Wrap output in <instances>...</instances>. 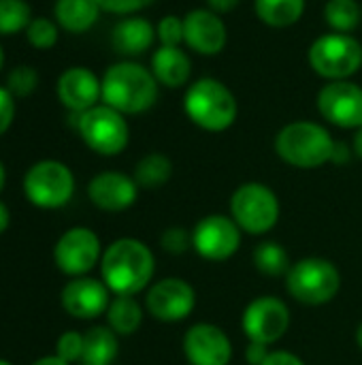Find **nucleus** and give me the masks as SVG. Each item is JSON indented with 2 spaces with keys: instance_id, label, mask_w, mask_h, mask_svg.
<instances>
[{
  "instance_id": "nucleus-18",
  "label": "nucleus",
  "mask_w": 362,
  "mask_h": 365,
  "mask_svg": "<svg viewBox=\"0 0 362 365\" xmlns=\"http://www.w3.org/2000/svg\"><path fill=\"white\" fill-rule=\"evenodd\" d=\"M139 184L134 178L119 173V171H102L92 178L87 184L90 201L102 212H124L137 201Z\"/></svg>"
},
{
  "instance_id": "nucleus-43",
  "label": "nucleus",
  "mask_w": 362,
  "mask_h": 365,
  "mask_svg": "<svg viewBox=\"0 0 362 365\" xmlns=\"http://www.w3.org/2000/svg\"><path fill=\"white\" fill-rule=\"evenodd\" d=\"M356 344H358V349L362 351V321L361 325H358V329H356Z\"/></svg>"
},
{
  "instance_id": "nucleus-26",
  "label": "nucleus",
  "mask_w": 362,
  "mask_h": 365,
  "mask_svg": "<svg viewBox=\"0 0 362 365\" xmlns=\"http://www.w3.org/2000/svg\"><path fill=\"white\" fill-rule=\"evenodd\" d=\"M173 175V163L166 154L160 152H151L145 154L137 167H134V182L141 188H160L164 186Z\"/></svg>"
},
{
  "instance_id": "nucleus-35",
  "label": "nucleus",
  "mask_w": 362,
  "mask_h": 365,
  "mask_svg": "<svg viewBox=\"0 0 362 365\" xmlns=\"http://www.w3.org/2000/svg\"><path fill=\"white\" fill-rule=\"evenodd\" d=\"M100 4L102 11L109 13H117V15H128V13H137L145 6H149L154 0H96Z\"/></svg>"
},
{
  "instance_id": "nucleus-28",
  "label": "nucleus",
  "mask_w": 362,
  "mask_h": 365,
  "mask_svg": "<svg viewBox=\"0 0 362 365\" xmlns=\"http://www.w3.org/2000/svg\"><path fill=\"white\" fill-rule=\"evenodd\" d=\"M254 265L265 276H286L290 272L288 252L277 242H265L252 252Z\"/></svg>"
},
{
  "instance_id": "nucleus-7",
  "label": "nucleus",
  "mask_w": 362,
  "mask_h": 365,
  "mask_svg": "<svg viewBox=\"0 0 362 365\" xmlns=\"http://www.w3.org/2000/svg\"><path fill=\"white\" fill-rule=\"evenodd\" d=\"M230 214L241 231L250 235H265L280 220V199L269 186L247 182L233 192Z\"/></svg>"
},
{
  "instance_id": "nucleus-36",
  "label": "nucleus",
  "mask_w": 362,
  "mask_h": 365,
  "mask_svg": "<svg viewBox=\"0 0 362 365\" xmlns=\"http://www.w3.org/2000/svg\"><path fill=\"white\" fill-rule=\"evenodd\" d=\"M13 118H15L13 94L6 88H0V135L9 130V126L13 124Z\"/></svg>"
},
{
  "instance_id": "nucleus-14",
  "label": "nucleus",
  "mask_w": 362,
  "mask_h": 365,
  "mask_svg": "<svg viewBox=\"0 0 362 365\" xmlns=\"http://www.w3.org/2000/svg\"><path fill=\"white\" fill-rule=\"evenodd\" d=\"M196 293L192 284L181 278H164L149 287L145 297L147 312L162 323H177L192 314Z\"/></svg>"
},
{
  "instance_id": "nucleus-4",
  "label": "nucleus",
  "mask_w": 362,
  "mask_h": 365,
  "mask_svg": "<svg viewBox=\"0 0 362 365\" xmlns=\"http://www.w3.org/2000/svg\"><path fill=\"white\" fill-rule=\"evenodd\" d=\"M335 139L318 122H290L275 137L277 156L297 169H316L333 160Z\"/></svg>"
},
{
  "instance_id": "nucleus-13",
  "label": "nucleus",
  "mask_w": 362,
  "mask_h": 365,
  "mask_svg": "<svg viewBox=\"0 0 362 365\" xmlns=\"http://www.w3.org/2000/svg\"><path fill=\"white\" fill-rule=\"evenodd\" d=\"M320 115L339 128L362 126V88L350 79L329 81L318 92Z\"/></svg>"
},
{
  "instance_id": "nucleus-21",
  "label": "nucleus",
  "mask_w": 362,
  "mask_h": 365,
  "mask_svg": "<svg viewBox=\"0 0 362 365\" xmlns=\"http://www.w3.org/2000/svg\"><path fill=\"white\" fill-rule=\"evenodd\" d=\"M156 28L145 17H126L122 19L111 34V43L122 56H139L154 45Z\"/></svg>"
},
{
  "instance_id": "nucleus-10",
  "label": "nucleus",
  "mask_w": 362,
  "mask_h": 365,
  "mask_svg": "<svg viewBox=\"0 0 362 365\" xmlns=\"http://www.w3.org/2000/svg\"><path fill=\"white\" fill-rule=\"evenodd\" d=\"M241 327L250 342L271 346L286 336L290 327V310L277 297L271 295L256 297L243 310Z\"/></svg>"
},
{
  "instance_id": "nucleus-17",
  "label": "nucleus",
  "mask_w": 362,
  "mask_h": 365,
  "mask_svg": "<svg viewBox=\"0 0 362 365\" xmlns=\"http://www.w3.org/2000/svg\"><path fill=\"white\" fill-rule=\"evenodd\" d=\"M228 41L224 19L211 9H194L183 17V43L201 56H218Z\"/></svg>"
},
{
  "instance_id": "nucleus-39",
  "label": "nucleus",
  "mask_w": 362,
  "mask_h": 365,
  "mask_svg": "<svg viewBox=\"0 0 362 365\" xmlns=\"http://www.w3.org/2000/svg\"><path fill=\"white\" fill-rule=\"evenodd\" d=\"M239 2H241V0H207V6H209L213 13L222 15V13H230V11H235Z\"/></svg>"
},
{
  "instance_id": "nucleus-15",
  "label": "nucleus",
  "mask_w": 362,
  "mask_h": 365,
  "mask_svg": "<svg viewBox=\"0 0 362 365\" xmlns=\"http://www.w3.org/2000/svg\"><path fill=\"white\" fill-rule=\"evenodd\" d=\"M183 353L192 365H228L233 359V344L218 325L196 323L183 336Z\"/></svg>"
},
{
  "instance_id": "nucleus-8",
  "label": "nucleus",
  "mask_w": 362,
  "mask_h": 365,
  "mask_svg": "<svg viewBox=\"0 0 362 365\" xmlns=\"http://www.w3.org/2000/svg\"><path fill=\"white\" fill-rule=\"evenodd\" d=\"M77 130L85 145L100 156H117L126 150L130 128L124 113L109 105H96L77 113Z\"/></svg>"
},
{
  "instance_id": "nucleus-5",
  "label": "nucleus",
  "mask_w": 362,
  "mask_h": 365,
  "mask_svg": "<svg viewBox=\"0 0 362 365\" xmlns=\"http://www.w3.org/2000/svg\"><path fill=\"white\" fill-rule=\"evenodd\" d=\"M341 289V274L333 261L322 257H307L297 261L286 274V291L292 299L305 306H324L337 297Z\"/></svg>"
},
{
  "instance_id": "nucleus-9",
  "label": "nucleus",
  "mask_w": 362,
  "mask_h": 365,
  "mask_svg": "<svg viewBox=\"0 0 362 365\" xmlns=\"http://www.w3.org/2000/svg\"><path fill=\"white\" fill-rule=\"evenodd\" d=\"M75 192V175L60 160H41L23 175L26 199L41 210L64 207Z\"/></svg>"
},
{
  "instance_id": "nucleus-11",
  "label": "nucleus",
  "mask_w": 362,
  "mask_h": 365,
  "mask_svg": "<svg viewBox=\"0 0 362 365\" xmlns=\"http://www.w3.org/2000/svg\"><path fill=\"white\" fill-rule=\"evenodd\" d=\"M241 246V229L239 225L222 214H211L198 220L192 229V248L205 261H226Z\"/></svg>"
},
{
  "instance_id": "nucleus-3",
  "label": "nucleus",
  "mask_w": 362,
  "mask_h": 365,
  "mask_svg": "<svg viewBox=\"0 0 362 365\" xmlns=\"http://www.w3.org/2000/svg\"><path fill=\"white\" fill-rule=\"evenodd\" d=\"M183 111L198 128L222 133L235 124L239 105L226 83L213 77H203L186 90Z\"/></svg>"
},
{
  "instance_id": "nucleus-12",
  "label": "nucleus",
  "mask_w": 362,
  "mask_h": 365,
  "mask_svg": "<svg viewBox=\"0 0 362 365\" xmlns=\"http://www.w3.org/2000/svg\"><path fill=\"white\" fill-rule=\"evenodd\" d=\"M102 259L100 240L87 227H73L68 229L53 248V261L60 272L66 276L79 278L85 276L94 265Z\"/></svg>"
},
{
  "instance_id": "nucleus-20",
  "label": "nucleus",
  "mask_w": 362,
  "mask_h": 365,
  "mask_svg": "<svg viewBox=\"0 0 362 365\" xmlns=\"http://www.w3.org/2000/svg\"><path fill=\"white\" fill-rule=\"evenodd\" d=\"M151 73L166 88H183L192 75V60L181 47L160 45L151 56Z\"/></svg>"
},
{
  "instance_id": "nucleus-32",
  "label": "nucleus",
  "mask_w": 362,
  "mask_h": 365,
  "mask_svg": "<svg viewBox=\"0 0 362 365\" xmlns=\"http://www.w3.org/2000/svg\"><path fill=\"white\" fill-rule=\"evenodd\" d=\"M156 36L160 45L166 47H181L183 43V19L177 15H166L156 26Z\"/></svg>"
},
{
  "instance_id": "nucleus-16",
  "label": "nucleus",
  "mask_w": 362,
  "mask_h": 365,
  "mask_svg": "<svg viewBox=\"0 0 362 365\" xmlns=\"http://www.w3.org/2000/svg\"><path fill=\"white\" fill-rule=\"evenodd\" d=\"M109 289L102 280L96 278H87V276H79L73 278L60 295L62 308L79 321H92L100 314L107 312L111 297H109Z\"/></svg>"
},
{
  "instance_id": "nucleus-22",
  "label": "nucleus",
  "mask_w": 362,
  "mask_h": 365,
  "mask_svg": "<svg viewBox=\"0 0 362 365\" xmlns=\"http://www.w3.org/2000/svg\"><path fill=\"white\" fill-rule=\"evenodd\" d=\"M100 11L96 0H58L53 6L58 24L73 34L87 32L98 21Z\"/></svg>"
},
{
  "instance_id": "nucleus-40",
  "label": "nucleus",
  "mask_w": 362,
  "mask_h": 365,
  "mask_svg": "<svg viewBox=\"0 0 362 365\" xmlns=\"http://www.w3.org/2000/svg\"><path fill=\"white\" fill-rule=\"evenodd\" d=\"M9 222H11V214H9V207L0 201V235L9 229Z\"/></svg>"
},
{
  "instance_id": "nucleus-2",
  "label": "nucleus",
  "mask_w": 362,
  "mask_h": 365,
  "mask_svg": "<svg viewBox=\"0 0 362 365\" xmlns=\"http://www.w3.org/2000/svg\"><path fill=\"white\" fill-rule=\"evenodd\" d=\"M102 101L119 113H143L158 101V79L137 62H117L100 79Z\"/></svg>"
},
{
  "instance_id": "nucleus-31",
  "label": "nucleus",
  "mask_w": 362,
  "mask_h": 365,
  "mask_svg": "<svg viewBox=\"0 0 362 365\" xmlns=\"http://www.w3.org/2000/svg\"><path fill=\"white\" fill-rule=\"evenodd\" d=\"M36 83H38V75L32 66H26V64H19L15 66L9 77H6V90L13 94V96H28L36 90Z\"/></svg>"
},
{
  "instance_id": "nucleus-33",
  "label": "nucleus",
  "mask_w": 362,
  "mask_h": 365,
  "mask_svg": "<svg viewBox=\"0 0 362 365\" xmlns=\"http://www.w3.org/2000/svg\"><path fill=\"white\" fill-rule=\"evenodd\" d=\"M55 355L64 359L66 364L81 361L83 357V334L79 331H66L55 342Z\"/></svg>"
},
{
  "instance_id": "nucleus-34",
  "label": "nucleus",
  "mask_w": 362,
  "mask_h": 365,
  "mask_svg": "<svg viewBox=\"0 0 362 365\" xmlns=\"http://www.w3.org/2000/svg\"><path fill=\"white\" fill-rule=\"evenodd\" d=\"M160 244L169 255H183L192 248V233H188V229L183 227H169L162 233Z\"/></svg>"
},
{
  "instance_id": "nucleus-19",
  "label": "nucleus",
  "mask_w": 362,
  "mask_h": 365,
  "mask_svg": "<svg viewBox=\"0 0 362 365\" xmlns=\"http://www.w3.org/2000/svg\"><path fill=\"white\" fill-rule=\"evenodd\" d=\"M58 98L68 111L83 113L102 98L100 79L85 66H73L58 79Z\"/></svg>"
},
{
  "instance_id": "nucleus-41",
  "label": "nucleus",
  "mask_w": 362,
  "mask_h": 365,
  "mask_svg": "<svg viewBox=\"0 0 362 365\" xmlns=\"http://www.w3.org/2000/svg\"><path fill=\"white\" fill-rule=\"evenodd\" d=\"M32 365H70L66 364L64 359H60L58 355H49V357H41V359H36Z\"/></svg>"
},
{
  "instance_id": "nucleus-44",
  "label": "nucleus",
  "mask_w": 362,
  "mask_h": 365,
  "mask_svg": "<svg viewBox=\"0 0 362 365\" xmlns=\"http://www.w3.org/2000/svg\"><path fill=\"white\" fill-rule=\"evenodd\" d=\"M4 180H6V171H4V165L0 163V190H2V186H4Z\"/></svg>"
},
{
  "instance_id": "nucleus-42",
  "label": "nucleus",
  "mask_w": 362,
  "mask_h": 365,
  "mask_svg": "<svg viewBox=\"0 0 362 365\" xmlns=\"http://www.w3.org/2000/svg\"><path fill=\"white\" fill-rule=\"evenodd\" d=\"M352 148H354V154H356V156H358V158L362 160V126L361 128H356V135H354V145H352Z\"/></svg>"
},
{
  "instance_id": "nucleus-27",
  "label": "nucleus",
  "mask_w": 362,
  "mask_h": 365,
  "mask_svg": "<svg viewBox=\"0 0 362 365\" xmlns=\"http://www.w3.org/2000/svg\"><path fill=\"white\" fill-rule=\"evenodd\" d=\"M362 19V6L356 0H329L324 4V21L333 32L350 34L358 28Z\"/></svg>"
},
{
  "instance_id": "nucleus-30",
  "label": "nucleus",
  "mask_w": 362,
  "mask_h": 365,
  "mask_svg": "<svg viewBox=\"0 0 362 365\" xmlns=\"http://www.w3.org/2000/svg\"><path fill=\"white\" fill-rule=\"evenodd\" d=\"M26 36L36 49H51L58 43V26L47 17H36L28 24Z\"/></svg>"
},
{
  "instance_id": "nucleus-38",
  "label": "nucleus",
  "mask_w": 362,
  "mask_h": 365,
  "mask_svg": "<svg viewBox=\"0 0 362 365\" xmlns=\"http://www.w3.org/2000/svg\"><path fill=\"white\" fill-rule=\"evenodd\" d=\"M269 346L265 344H258V342H250L247 351H245V359L250 365H260L267 357H269Z\"/></svg>"
},
{
  "instance_id": "nucleus-24",
  "label": "nucleus",
  "mask_w": 362,
  "mask_h": 365,
  "mask_svg": "<svg viewBox=\"0 0 362 365\" xmlns=\"http://www.w3.org/2000/svg\"><path fill=\"white\" fill-rule=\"evenodd\" d=\"M105 314L117 336H132L143 323V308L132 295H115Z\"/></svg>"
},
{
  "instance_id": "nucleus-1",
  "label": "nucleus",
  "mask_w": 362,
  "mask_h": 365,
  "mask_svg": "<svg viewBox=\"0 0 362 365\" xmlns=\"http://www.w3.org/2000/svg\"><path fill=\"white\" fill-rule=\"evenodd\" d=\"M156 272V261L151 250L134 240H115L100 259L102 282L113 295H137L149 287Z\"/></svg>"
},
{
  "instance_id": "nucleus-6",
  "label": "nucleus",
  "mask_w": 362,
  "mask_h": 365,
  "mask_svg": "<svg viewBox=\"0 0 362 365\" xmlns=\"http://www.w3.org/2000/svg\"><path fill=\"white\" fill-rule=\"evenodd\" d=\"M307 60L309 66L329 81L350 79L362 68V43L352 34L329 32L312 43Z\"/></svg>"
},
{
  "instance_id": "nucleus-25",
  "label": "nucleus",
  "mask_w": 362,
  "mask_h": 365,
  "mask_svg": "<svg viewBox=\"0 0 362 365\" xmlns=\"http://www.w3.org/2000/svg\"><path fill=\"white\" fill-rule=\"evenodd\" d=\"M256 17L271 28H288L305 13V0H254Z\"/></svg>"
},
{
  "instance_id": "nucleus-29",
  "label": "nucleus",
  "mask_w": 362,
  "mask_h": 365,
  "mask_svg": "<svg viewBox=\"0 0 362 365\" xmlns=\"http://www.w3.org/2000/svg\"><path fill=\"white\" fill-rule=\"evenodd\" d=\"M30 6L23 0H0V34H17L30 24Z\"/></svg>"
},
{
  "instance_id": "nucleus-37",
  "label": "nucleus",
  "mask_w": 362,
  "mask_h": 365,
  "mask_svg": "<svg viewBox=\"0 0 362 365\" xmlns=\"http://www.w3.org/2000/svg\"><path fill=\"white\" fill-rule=\"evenodd\" d=\"M260 365H305L297 355L286 353V351H273L269 353V357Z\"/></svg>"
},
{
  "instance_id": "nucleus-45",
  "label": "nucleus",
  "mask_w": 362,
  "mask_h": 365,
  "mask_svg": "<svg viewBox=\"0 0 362 365\" xmlns=\"http://www.w3.org/2000/svg\"><path fill=\"white\" fill-rule=\"evenodd\" d=\"M2 62H4V53H2V47H0V68H2Z\"/></svg>"
},
{
  "instance_id": "nucleus-46",
  "label": "nucleus",
  "mask_w": 362,
  "mask_h": 365,
  "mask_svg": "<svg viewBox=\"0 0 362 365\" xmlns=\"http://www.w3.org/2000/svg\"><path fill=\"white\" fill-rule=\"evenodd\" d=\"M0 365H13V364H9V361H4V359H0Z\"/></svg>"
},
{
  "instance_id": "nucleus-23",
  "label": "nucleus",
  "mask_w": 362,
  "mask_h": 365,
  "mask_svg": "<svg viewBox=\"0 0 362 365\" xmlns=\"http://www.w3.org/2000/svg\"><path fill=\"white\" fill-rule=\"evenodd\" d=\"M117 334L111 327H92L83 334V365H111L117 357Z\"/></svg>"
}]
</instances>
